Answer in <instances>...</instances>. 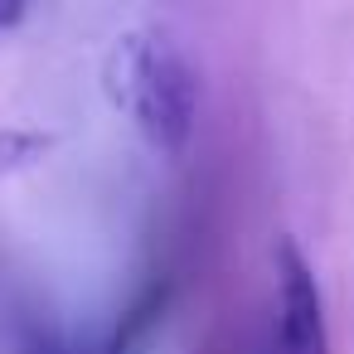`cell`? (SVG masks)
I'll return each mask as SVG.
<instances>
[{"mask_svg":"<svg viewBox=\"0 0 354 354\" xmlns=\"http://www.w3.org/2000/svg\"><path fill=\"white\" fill-rule=\"evenodd\" d=\"M112 97L136 122L146 146L160 160H180L194 136L199 83L180 44L160 30H136L112 49Z\"/></svg>","mask_w":354,"mask_h":354,"instance_id":"6da1fadb","label":"cell"},{"mask_svg":"<svg viewBox=\"0 0 354 354\" xmlns=\"http://www.w3.org/2000/svg\"><path fill=\"white\" fill-rule=\"evenodd\" d=\"M277 262V349L281 354H330V330H325V301L315 286V272L296 238H277L272 248Z\"/></svg>","mask_w":354,"mask_h":354,"instance_id":"7a4b0ae2","label":"cell"},{"mask_svg":"<svg viewBox=\"0 0 354 354\" xmlns=\"http://www.w3.org/2000/svg\"><path fill=\"white\" fill-rule=\"evenodd\" d=\"M54 146L49 131H30V127H10L0 131V175H15L35 160H44V151Z\"/></svg>","mask_w":354,"mask_h":354,"instance_id":"3957f363","label":"cell"},{"mask_svg":"<svg viewBox=\"0 0 354 354\" xmlns=\"http://www.w3.org/2000/svg\"><path fill=\"white\" fill-rule=\"evenodd\" d=\"M25 6L30 0H0V30H15L25 20Z\"/></svg>","mask_w":354,"mask_h":354,"instance_id":"277c9868","label":"cell"},{"mask_svg":"<svg viewBox=\"0 0 354 354\" xmlns=\"http://www.w3.org/2000/svg\"><path fill=\"white\" fill-rule=\"evenodd\" d=\"M25 354H83V349H64V344H49V339H35V344H30ZM97 354H102V349H97Z\"/></svg>","mask_w":354,"mask_h":354,"instance_id":"5b68a950","label":"cell"}]
</instances>
